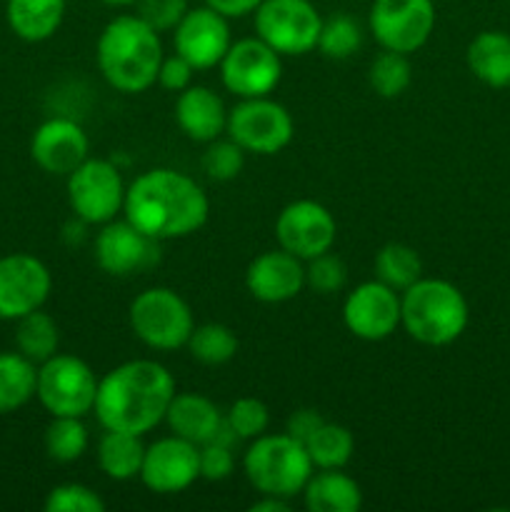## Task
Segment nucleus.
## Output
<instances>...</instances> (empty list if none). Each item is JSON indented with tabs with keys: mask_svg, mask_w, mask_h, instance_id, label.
I'll return each mask as SVG.
<instances>
[{
	"mask_svg": "<svg viewBox=\"0 0 510 512\" xmlns=\"http://www.w3.org/2000/svg\"><path fill=\"white\" fill-rule=\"evenodd\" d=\"M123 213L153 240H175L208 223L210 203L193 178L173 168H155L125 188Z\"/></svg>",
	"mask_w": 510,
	"mask_h": 512,
	"instance_id": "nucleus-1",
	"label": "nucleus"
},
{
	"mask_svg": "<svg viewBox=\"0 0 510 512\" xmlns=\"http://www.w3.org/2000/svg\"><path fill=\"white\" fill-rule=\"evenodd\" d=\"M175 395V380L155 360H128L98 380L95 418L105 430L143 438L160 425Z\"/></svg>",
	"mask_w": 510,
	"mask_h": 512,
	"instance_id": "nucleus-2",
	"label": "nucleus"
},
{
	"mask_svg": "<svg viewBox=\"0 0 510 512\" xmlns=\"http://www.w3.org/2000/svg\"><path fill=\"white\" fill-rule=\"evenodd\" d=\"M103 78L120 93H143L158 83L163 45L158 30L140 15H118L103 28L95 48Z\"/></svg>",
	"mask_w": 510,
	"mask_h": 512,
	"instance_id": "nucleus-3",
	"label": "nucleus"
},
{
	"mask_svg": "<svg viewBox=\"0 0 510 512\" xmlns=\"http://www.w3.org/2000/svg\"><path fill=\"white\" fill-rule=\"evenodd\" d=\"M400 325L420 345H450L468 325V303L448 280L420 278L400 293Z\"/></svg>",
	"mask_w": 510,
	"mask_h": 512,
	"instance_id": "nucleus-4",
	"label": "nucleus"
},
{
	"mask_svg": "<svg viewBox=\"0 0 510 512\" xmlns=\"http://www.w3.org/2000/svg\"><path fill=\"white\" fill-rule=\"evenodd\" d=\"M245 478L260 495L295 498L303 493L315 465L300 440L283 435H260L250 440L243 458Z\"/></svg>",
	"mask_w": 510,
	"mask_h": 512,
	"instance_id": "nucleus-5",
	"label": "nucleus"
},
{
	"mask_svg": "<svg viewBox=\"0 0 510 512\" xmlns=\"http://www.w3.org/2000/svg\"><path fill=\"white\" fill-rule=\"evenodd\" d=\"M130 328L153 350H178L188 345L195 328L193 310L170 288H148L130 303Z\"/></svg>",
	"mask_w": 510,
	"mask_h": 512,
	"instance_id": "nucleus-6",
	"label": "nucleus"
},
{
	"mask_svg": "<svg viewBox=\"0 0 510 512\" xmlns=\"http://www.w3.org/2000/svg\"><path fill=\"white\" fill-rule=\"evenodd\" d=\"M98 378L85 360L75 355L55 353L38 365V388L35 398L53 418L70 415L85 418L95 408Z\"/></svg>",
	"mask_w": 510,
	"mask_h": 512,
	"instance_id": "nucleus-7",
	"label": "nucleus"
},
{
	"mask_svg": "<svg viewBox=\"0 0 510 512\" xmlns=\"http://www.w3.org/2000/svg\"><path fill=\"white\" fill-rule=\"evenodd\" d=\"M255 33L280 55L318 48L323 18L310 0H263L255 8Z\"/></svg>",
	"mask_w": 510,
	"mask_h": 512,
	"instance_id": "nucleus-8",
	"label": "nucleus"
},
{
	"mask_svg": "<svg viewBox=\"0 0 510 512\" xmlns=\"http://www.w3.org/2000/svg\"><path fill=\"white\" fill-rule=\"evenodd\" d=\"M225 133L245 153L275 155L288 148L290 140H293L295 125L288 108L265 95V98L240 100L233 110H228Z\"/></svg>",
	"mask_w": 510,
	"mask_h": 512,
	"instance_id": "nucleus-9",
	"label": "nucleus"
},
{
	"mask_svg": "<svg viewBox=\"0 0 510 512\" xmlns=\"http://www.w3.org/2000/svg\"><path fill=\"white\" fill-rule=\"evenodd\" d=\"M68 203L75 218L90 225H105L123 210L125 185L110 160L85 158L68 175Z\"/></svg>",
	"mask_w": 510,
	"mask_h": 512,
	"instance_id": "nucleus-10",
	"label": "nucleus"
},
{
	"mask_svg": "<svg viewBox=\"0 0 510 512\" xmlns=\"http://www.w3.org/2000/svg\"><path fill=\"white\" fill-rule=\"evenodd\" d=\"M370 33L395 53H415L435 30L433 0H375L370 8Z\"/></svg>",
	"mask_w": 510,
	"mask_h": 512,
	"instance_id": "nucleus-11",
	"label": "nucleus"
},
{
	"mask_svg": "<svg viewBox=\"0 0 510 512\" xmlns=\"http://www.w3.org/2000/svg\"><path fill=\"white\" fill-rule=\"evenodd\" d=\"M283 75L280 53H275L268 43L255 38L235 40L220 60V78L223 85L240 100L265 98L273 93Z\"/></svg>",
	"mask_w": 510,
	"mask_h": 512,
	"instance_id": "nucleus-12",
	"label": "nucleus"
},
{
	"mask_svg": "<svg viewBox=\"0 0 510 512\" xmlns=\"http://www.w3.org/2000/svg\"><path fill=\"white\" fill-rule=\"evenodd\" d=\"M338 235L333 213L315 200H295L280 210L275 220V238L283 250L303 263L328 253Z\"/></svg>",
	"mask_w": 510,
	"mask_h": 512,
	"instance_id": "nucleus-13",
	"label": "nucleus"
},
{
	"mask_svg": "<svg viewBox=\"0 0 510 512\" xmlns=\"http://www.w3.org/2000/svg\"><path fill=\"white\" fill-rule=\"evenodd\" d=\"M53 290L48 265L30 253L0 258V320H20L40 310Z\"/></svg>",
	"mask_w": 510,
	"mask_h": 512,
	"instance_id": "nucleus-14",
	"label": "nucleus"
},
{
	"mask_svg": "<svg viewBox=\"0 0 510 512\" xmlns=\"http://www.w3.org/2000/svg\"><path fill=\"white\" fill-rule=\"evenodd\" d=\"M200 478L198 445L168 435L145 448L140 480L158 495H175L188 490Z\"/></svg>",
	"mask_w": 510,
	"mask_h": 512,
	"instance_id": "nucleus-15",
	"label": "nucleus"
},
{
	"mask_svg": "<svg viewBox=\"0 0 510 512\" xmlns=\"http://www.w3.org/2000/svg\"><path fill=\"white\" fill-rule=\"evenodd\" d=\"M343 323L355 338L378 343L400 325V295L380 280L358 285L343 303Z\"/></svg>",
	"mask_w": 510,
	"mask_h": 512,
	"instance_id": "nucleus-16",
	"label": "nucleus"
},
{
	"mask_svg": "<svg viewBox=\"0 0 510 512\" xmlns=\"http://www.w3.org/2000/svg\"><path fill=\"white\" fill-rule=\"evenodd\" d=\"M173 43L175 53L183 55L195 70L215 68L233 45L228 18L210 5L188 8L183 20L175 25Z\"/></svg>",
	"mask_w": 510,
	"mask_h": 512,
	"instance_id": "nucleus-17",
	"label": "nucleus"
},
{
	"mask_svg": "<svg viewBox=\"0 0 510 512\" xmlns=\"http://www.w3.org/2000/svg\"><path fill=\"white\" fill-rule=\"evenodd\" d=\"M158 243L130 220H110L95 238V260L108 275L125 278L158 260Z\"/></svg>",
	"mask_w": 510,
	"mask_h": 512,
	"instance_id": "nucleus-18",
	"label": "nucleus"
},
{
	"mask_svg": "<svg viewBox=\"0 0 510 512\" xmlns=\"http://www.w3.org/2000/svg\"><path fill=\"white\" fill-rule=\"evenodd\" d=\"M88 135L75 120L50 118L35 128L30 155L35 165L50 175H70L88 158Z\"/></svg>",
	"mask_w": 510,
	"mask_h": 512,
	"instance_id": "nucleus-19",
	"label": "nucleus"
},
{
	"mask_svg": "<svg viewBox=\"0 0 510 512\" xmlns=\"http://www.w3.org/2000/svg\"><path fill=\"white\" fill-rule=\"evenodd\" d=\"M245 288L260 303H288L305 288L303 260L288 250H268L245 270Z\"/></svg>",
	"mask_w": 510,
	"mask_h": 512,
	"instance_id": "nucleus-20",
	"label": "nucleus"
},
{
	"mask_svg": "<svg viewBox=\"0 0 510 512\" xmlns=\"http://www.w3.org/2000/svg\"><path fill=\"white\" fill-rule=\"evenodd\" d=\"M175 120L190 140L210 143V140H218L228 128V110L215 90L205 85H190L183 93H178Z\"/></svg>",
	"mask_w": 510,
	"mask_h": 512,
	"instance_id": "nucleus-21",
	"label": "nucleus"
},
{
	"mask_svg": "<svg viewBox=\"0 0 510 512\" xmlns=\"http://www.w3.org/2000/svg\"><path fill=\"white\" fill-rule=\"evenodd\" d=\"M165 423L178 438L203 445L218 438L225 425V413L210 398L198 393H175L165 413Z\"/></svg>",
	"mask_w": 510,
	"mask_h": 512,
	"instance_id": "nucleus-22",
	"label": "nucleus"
},
{
	"mask_svg": "<svg viewBox=\"0 0 510 512\" xmlns=\"http://www.w3.org/2000/svg\"><path fill=\"white\" fill-rule=\"evenodd\" d=\"M65 18V0H8L5 20L25 43L53 38Z\"/></svg>",
	"mask_w": 510,
	"mask_h": 512,
	"instance_id": "nucleus-23",
	"label": "nucleus"
},
{
	"mask_svg": "<svg viewBox=\"0 0 510 512\" xmlns=\"http://www.w3.org/2000/svg\"><path fill=\"white\" fill-rule=\"evenodd\" d=\"M303 500L310 512H358L363 508V490L340 468L320 470L305 483Z\"/></svg>",
	"mask_w": 510,
	"mask_h": 512,
	"instance_id": "nucleus-24",
	"label": "nucleus"
},
{
	"mask_svg": "<svg viewBox=\"0 0 510 512\" xmlns=\"http://www.w3.org/2000/svg\"><path fill=\"white\" fill-rule=\"evenodd\" d=\"M468 68L480 83L490 88H510V35L503 30H485L468 45Z\"/></svg>",
	"mask_w": 510,
	"mask_h": 512,
	"instance_id": "nucleus-25",
	"label": "nucleus"
},
{
	"mask_svg": "<svg viewBox=\"0 0 510 512\" xmlns=\"http://www.w3.org/2000/svg\"><path fill=\"white\" fill-rule=\"evenodd\" d=\"M145 445L140 435L120 433V430H105V435L98 443V465L110 480H125L140 478V468H143Z\"/></svg>",
	"mask_w": 510,
	"mask_h": 512,
	"instance_id": "nucleus-26",
	"label": "nucleus"
},
{
	"mask_svg": "<svg viewBox=\"0 0 510 512\" xmlns=\"http://www.w3.org/2000/svg\"><path fill=\"white\" fill-rule=\"evenodd\" d=\"M38 388V365L23 353H0V415L28 405Z\"/></svg>",
	"mask_w": 510,
	"mask_h": 512,
	"instance_id": "nucleus-27",
	"label": "nucleus"
},
{
	"mask_svg": "<svg viewBox=\"0 0 510 512\" xmlns=\"http://www.w3.org/2000/svg\"><path fill=\"white\" fill-rule=\"evenodd\" d=\"M15 323H18V328H15V348L25 358L33 360L35 365L45 363V360L58 353V325H55V320L48 313H43V308L23 315Z\"/></svg>",
	"mask_w": 510,
	"mask_h": 512,
	"instance_id": "nucleus-28",
	"label": "nucleus"
},
{
	"mask_svg": "<svg viewBox=\"0 0 510 512\" xmlns=\"http://www.w3.org/2000/svg\"><path fill=\"white\" fill-rule=\"evenodd\" d=\"M310 460L318 470H338L345 468L353 458L355 440L345 425L323 423L305 443Z\"/></svg>",
	"mask_w": 510,
	"mask_h": 512,
	"instance_id": "nucleus-29",
	"label": "nucleus"
},
{
	"mask_svg": "<svg viewBox=\"0 0 510 512\" xmlns=\"http://www.w3.org/2000/svg\"><path fill=\"white\" fill-rule=\"evenodd\" d=\"M375 275L393 290H405L423 278V263L410 245L388 243L375 255Z\"/></svg>",
	"mask_w": 510,
	"mask_h": 512,
	"instance_id": "nucleus-30",
	"label": "nucleus"
},
{
	"mask_svg": "<svg viewBox=\"0 0 510 512\" xmlns=\"http://www.w3.org/2000/svg\"><path fill=\"white\" fill-rule=\"evenodd\" d=\"M45 453L55 463H75L88 450V428L83 418H70V415H58L53 423L45 428L43 435Z\"/></svg>",
	"mask_w": 510,
	"mask_h": 512,
	"instance_id": "nucleus-31",
	"label": "nucleus"
},
{
	"mask_svg": "<svg viewBox=\"0 0 510 512\" xmlns=\"http://www.w3.org/2000/svg\"><path fill=\"white\" fill-rule=\"evenodd\" d=\"M188 350L193 360L203 365H223L238 353V338L223 323L195 325L188 338Z\"/></svg>",
	"mask_w": 510,
	"mask_h": 512,
	"instance_id": "nucleus-32",
	"label": "nucleus"
},
{
	"mask_svg": "<svg viewBox=\"0 0 510 512\" xmlns=\"http://www.w3.org/2000/svg\"><path fill=\"white\" fill-rule=\"evenodd\" d=\"M370 88L380 95V98H398L410 88L413 80V68L405 53H395V50H383L378 58L370 63Z\"/></svg>",
	"mask_w": 510,
	"mask_h": 512,
	"instance_id": "nucleus-33",
	"label": "nucleus"
},
{
	"mask_svg": "<svg viewBox=\"0 0 510 512\" xmlns=\"http://www.w3.org/2000/svg\"><path fill=\"white\" fill-rule=\"evenodd\" d=\"M363 45V33L360 25L350 15L338 13L333 18L323 20L318 38V50L330 60H348L350 55L358 53Z\"/></svg>",
	"mask_w": 510,
	"mask_h": 512,
	"instance_id": "nucleus-34",
	"label": "nucleus"
},
{
	"mask_svg": "<svg viewBox=\"0 0 510 512\" xmlns=\"http://www.w3.org/2000/svg\"><path fill=\"white\" fill-rule=\"evenodd\" d=\"M235 435L223 425L218 438L208 440V443L198 445V463H200V478L208 483H220L233 475L235 458H233V443Z\"/></svg>",
	"mask_w": 510,
	"mask_h": 512,
	"instance_id": "nucleus-35",
	"label": "nucleus"
},
{
	"mask_svg": "<svg viewBox=\"0 0 510 512\" xmlns=\"http://www.w3.org/2000/svg\"><path fill=\"white\" fill-rule=\"evenodd\" d=\"M270 425V410L258 398H238L225 413V428L238 440H255L265 435Z\"/></svg>",
	"mask_w": 510,
	"mask_h": 512,
	"instance_id": "nucleus-36",
	"label": "nucleus"
},
{
	"mask_svg": "<svg viewBox=\"0 0 510 512\" xmlns=\"http://www.w3.org/2000/svg\"><path fill=\"white\" fill-rule=\"evenodd\" d=\"M245 165V150L235 140H210L203 153V170L208 178L228 183L238 178Z\"/></svg>",
	"mask_w": 510,
	"mask_h": 512,
	"instance_id": "nucleus-37",
	"label": "nucleus"
},
{
	"mask_svg": "<svg viewBox=\"0 0 510 512\" xmlns=\"http://www.w3.org/2000/svg\"><path fill=\"white\" fill-rule=\"evenodd\" d=\"M45 512H105V500L80 483L55 485L43 503Z\"/></svg>",
	"mask_w": 510,
	"mask_h": 512,
	"instance_id": "nucleus-38",
	"label": "nucleus"
},
{
	"mask_svg": "<svg viewBox=\"0 0 510 512\" xmlns=\"http://www.w3.org/2000/svg\"><path fill=\"white\" fill-rule=\"evenodd\" d=\"M345 283H348V268L330 250L318 255V258L308 260V265H305V285H310L315 293H338V290L345 288Z\"/></svg>",
	"mask_w": 510,
	"mask_h": 512,
	"instance_id": "nucleus-39",
	"label": "nucleus"
},
{
	"mask_svg": "<svg viewBox=\"0 0 510 512\" xmlns=\"http://www.w3.org/2000/svg\"><path fill=\"white\" fill-rule=\"evenodd\" d=\"M138 15L158 33L175 30L188 13V0H138Z\"/></svg>",
	"mask_w": 510,
	"mask_h": 512,
	"instance_id": "nucleus-40",
	"label": "nucleus"
},
{
	"mask_svg": "<svg viewBox=\"0 0 510 512\" xmlns=\"http://www.w3.org/2000/svg\"><path fill=\"white\" fill-rule=\"evenodd\" d=\"M193 73L195 68L183 58V55L175 53L170 55V58L163 55V63H160L158 70V83L163 85L165 90H170V93H183L185 88L193 85Z\"/></svg>",
	"mask_w": 510,
	"mask_h": 512,
	"instance_id": "nucleus-41",
	"label": "nucleus"
},
{
	"mask_svg": "<svg viewBox=\"0 0 510 512\" xmlns=\"http://www.w3.org/2000/svg\"><path fill=\"white\" fill-rule=\"evenodd\" d=\"M325 420L320 418L318 410H310V408H303V410H295L293 415L288 418V428H285V433L290 435V438L300 440V443H308L310 435L315 433V430L323 425Z\"/></svg>",
	"mask_w": 510,
	"mask_h": 512,
	"instance_id": "nucleus-42",
	"label": "nucleus"
},
{
	"mask_svg": "<svg viewBox=\"0 0 510 512\" xmlns=\"http://www.w3.org/2000/svg\"><path fill=\"white\" fill-rule=\"evenodd\" d=\"M263 3V0H205V5H210L213 10H218L225 18H243V15L255 13V8Z\"/></svg>",
	"mask_w": 510,
	"mask_h": 512,
	"instance_id": "nucleus-43",
	"label": "nucleus"
},
{
	"mask_svg": "<svg viewBox=\"0 0 510 512\" xmlns=\"http://www.w3.org/2000/svg\"><path fill=\"white\" fill-rule=\"evenodd\" d=\"M290 503L285 498H275V495H263V500L250 505V512H288Z\"/></svg>",
	"mask_w": 510,
	"mask_h": 512,
	"instance_id": "nucleus-44",
	"label": "nucleus"
},
{
	"mask_svg": "<svg viewBox=\"0 0 510 512\" xmlns=\"http://www.w3.org/2000/svg\"><path fill=\"white\" fill-rule=\"evenodd\" d=\"M103 5H113V8H125V5H135L138 0H100Z\"/></svg>",
	"mask_w": 510,
	"mask_h": 512,
	"instance_id": "nucleus-45",
	"label": "nucleus"
}]
</instances>
